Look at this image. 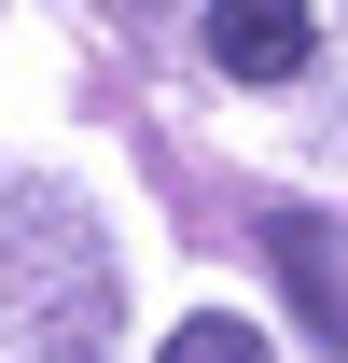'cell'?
I'll list each match as a JSON object with an SVG mask.
<instances>
[{
  "label": "cell",
  "mask_w": 348,
  "mask_h": 363,
  "mask_svg": "<svg viewBox=\"0 0 348 363\" xmlns=\"http://www.w3.org/2000/svg\"><path fill=\"white\" fill-rule=\"evenodd\" d=\"M112 350V238L84 196L14 182L0 196V363H98Z\"/></svg>",
  "instance_id": "6da1fadb"
},
{
  "label": "cell",
  "mask_w": 348,
  "mask_h": 363,
  "mask_svg": "<svg viewBox=\"0 0 348 363\" xmlns=\"http://www.w3.org/2000/svg\"><path fill=\"white\" fill-rule=\"evenodd\" d=\"M265 252H279V279H293V308H306V335L348 363V238L320 224V210H279L265 224Z\"/></svg>",
  "instance_id": "3957f363"
},
{
  "label": "cell",
  "mask_w": 348,
  "mask_h": 363,
  "mask_svg": "<svg viewBox=\"0 0 348 363\" xmlns=\"http://www.w3.org/2000/svg\"><path fill=\"white\" fill-rule=\"evenodd\" d=\"M209 70L223 84H306V56H320V14L306 0H209Z\"/></svg>",
  "instance_id": "7a4b0ae2"
},
{
  "label": "cell",
  "mask_w": 348,
  "mask_h": 363,
  "mask_svg": "<svg viewBox=\"0 0 348 363\" xmlns=\"http://www.w3.org/2000/svg\"><path fill=\"white\" fill-rule=\"evenodd\" d=\"M153 363H265V335H251L237 308H195V321H181V335H168Z\"/></svg>",
  "instance_id": "277c9868"
}]
</instances>
